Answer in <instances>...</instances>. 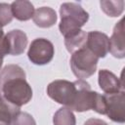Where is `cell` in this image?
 Listing matches in <instances>:
<instances>
[{"instance_id":"5bb4252c","label":"cell","mask_w":125,"mask_h":125,"mask_svg":"<svg viewBox=\"0 0 125 125\" xmlns=\"http://www.w3.org/2000/svg\"><path fill=\"white\" fill-rule=\"evenodd\" d=\"M20 111V107L9 103L2 95L0 90V121L11 125L13 117Z\"/></svg>"},{"instance_id":"2e32d148","label":"cell","mask_w":125,"mask_h":125,"mask_svg":"<svg viewBox=\"0 0 125 125\" xmlns=\"http://www.w3.org/2000/svg\"><path fill=\"white\" fill-rule=\"evenodd\" d=\"M100 5H101V9L103 10V12L108 17H118L124 11L123 0H118V1L103 0L100 2Z\"/></svg>"},{"instance_id":"7402d4cb","label":"cell","mask_w":125,"mask_h":125,"mask_svg":"<svg viewBox=\"0 0 125 125\" xmlns=\"http://www.w3.org/2000/svg\"><path fill=\"white\" fill-rule=\"evenodd\" d=\"M0 125H9V124H7V123H5V122H1V121H0Z\"/></svg>"},{"instance_id":"3957f363","label":"cell","mask_w":125,"mask_h":125,"mask_svg":"<svg viewBox=\"0 0 125 125\" xmlns=\"http://www.w3.org/2000/svg\"><path fill=\"white\" fill-rule=\"evenodd\" d=\"M98 62L99 58L84 47L71 55L70 67L78 79H84L92 76L96 72Z\"/></svg>"},{"instance_id":"d6986e66","label":"cell","mask_w":125,"mask_h":125,"mask_svg":"<svg viewBox=\"0 0 125 125\" xmlns=\"http://www.w3.org/2000/svg\"><path fill=\"white\" fill-rule=\"evenodd\" d=\"M7 55V49L5 44V34L2 29V26L0 25V57H3Z\"/></svg>"},{"instance_id":"8fae6325","label":"cell","mask_w":125,"mask_h":125,"mask_svg":"<svg viewBox=\"0 0 125 125\" xmlns=\"http://www.w3.org/2000/svg\"><path fill=\"white\" fill-rule=\"evenodd\" d=\"M32 20L37 26L41 28H49L57 22L58 17L54 9L50 7H40L34 11Z\"/></svg>"},{"instance_id":"6da1fadb","label":"cell","mask_w":125,"mask_h":125,"mask_svg":"<svg viewBox=\"0 0 125 125\" xmlns=\"http://www.w3.org/2000/svg\"><path fill=\"white\" fill-rule=\"evenodd\" d=\"M22 67L8 64L0 71V90L3 97L12 104L21 107L30 102L32 89L26 81Z\"/></svg>"},{"instance_id":"277c9868","label":"cell","mask_w":125,"mask_h":125,"mask_svg":"<svg viewBox=\"0 0 125 125\" xmlns=\"http://www.w3.org/2000/svg\"><path fill=\"white\" fill-rule=\"evenodd\" d=\"M76 94L75 82H70L64 79L54 80L47 86V95L58 104L69 107Z\"/></svg>"},{"instance_id":"30bf717a","label":"cell","mask_w":125,"mask_h":125,"mask_svg":"<svg viewBox=\"0 0 125 125\" xmlns=\"http://www.w3.org/2000/svg\"><path fill=\"white\" fill-rule=\"evenodd\" d=\"M98 82L100 88L105 94H114L124 91L122 79H119L113 72L107 69L99 70Z\"/></svg>"},{"instance_id":"7a4b0ae2","label":"cell","mask_w":125,"mask_h":125,"mask_svg":"<svg viewBox=\"0 0 125 125\" xmlns=\"http://www.w3.org/2000/svg\"><path fill=\"white\" fill-rule=\"evenodd\" d=\"M60 16L59 29L63 36L80 30L89 20V14L82 6L73 2L62 3L60 7Z\"/></svg>"},{"instance_id":"9a60e30c","label":"cell","mask_w":125,"mask_h":125,"mask_svg":"<svg viewBox=\"0 0 125 125\" xmlns=\"http://www.w3.org/2000/svg\"><path fill=\"white\" fill-rule=\"evenodd\" d=\"M54 125H76V118L73 112L65 106L59 108L53 116Z\"/></svg>"},{"instance_id":"4fadbf2b","label":"cell","mask_w":125,"mask_h":125,"mask_svg":"<svg viewBox=\"0 0 125 125\" xmlns=\"http://www.w3.org/2000/svg\"><path fill=\"white\" fill-rule=\"evenodd\" d=\"M86 40H87V33L80 29L73 33H70L64 36V45L66 50L73 54L74 52L86 47Z\"/></svg>"},{"instance_id":"8992f818","label":"cell","mask_w":125,"mask_h":125,"mask_svg":"<svg viewBox=\"0 0 125 125\" xmlns=\"http://www.w3.org/2000/svg\"><path fill=\"white\" fill-rule=\"evenodd\" d=\"M104 115H106L110 120L118 123L125 122L124 113V101L125 94L124 91L114 93V94H104Z\"/></svg>"},{"instance_id":"44dd1931","label":"cell","mask_w":125,"mask_h":125,"mask_svg":"<svg viewBox=\"0 0 125 125\" xmlns=\"http://www.w3.org/2000/svg\"><path fill=\"white\" fill-rule=\"evenodd\" d=\"M2 64H3V57H0V70H1Z\"/></svg>"},{"instance_id":"ffe728a7","label":"cell","mask_w":125,"mask_h":125,"mask_svg":"<svg viewBox=\"0 0 125 125\" xmlns=\"http://www.w3.org/2000/svg\"><path fill=\"white\" fill-rule=\"evenodd\" d=\"M84 125H107V123L99 118H90L84 123Z\"/></svg>"},{"instance_id":"9c48e42d","label":"cell","mask_w":125,"mask_h":125,"mask_svg":"<svg viewBox=\"0 0 125 125\" xmlns=\"http://www.w3.org/2000/svg\"><path fill=\"white\" fill-rule=\"evenodd\" d=\"M124 19H121L113 27L112 35L109 38V52L117 59L125 57V44H124Z\"/></svg>"},{"instance_id":"7c38bea8","label":"cell","mask_w":125,"mask_h":125,"mask_svg":"<svg viewBox=\"0 0 125 125\" xmlns=\"http://www.w3.org/2000/svg\"><path fill=\"white\" fill-rule=\"evenodd\" d=\"M11 10L13 17L21 21L30 20L34 14V7L32 3L26 0L14 1L11 4Z\"/></svg>"},{"instance_id":"52a82bcc","label":"cell","mask_w":125,"mask_h":125,"mask_svg":"<svg viewBox=\"0 0 125 125\" xmlns=\"http://www.w3.org/2000/svg\"><path fill=\"white\" fill-rule=\"evenodd\" d=\"M86 48L99 59L104 58L109 52V38L101 31H90L87 33Z\"/></svg>"},{"instance_id":"5b68a950","label":"cell","mask_w":125,"mask_h":125,"mask_svg":"<svg viewBox=\"0 0 125 125\" xmlns=\"http://www.w3.org/2000/svg\"><path fill=\"white\" fill-rule=\"evenodd\" d=\"M55 55V48L51 41L46 38L34 39L28 48V60L36 65H44L49 63Z\"/></svg>"},{"instance_id":"e0dca14e","label":"cell","mask_w":125,"mask_h":125,"mask_svg":"<svg viewBox=\"0 0 125 125\" xmlns=\"http://www.w3.org/2000/svg\"><path fill=\"white\" fill-rule=\"evenodd\" d=\"M11 125H36V121L31 114L20 110L13 117Z\"/></svg>"},{"instance_id":"ac0fdd59","label":"cell","mask_w":125,"mask_h":125,"mask_svg":"<svg viewBox=\"0 0 125 125\" xmlns=\"http://www.w3.org/2000/svg\"><path fill=\"white\" fill-rule=\"evenodd\" d=\"M13 14L11 5L7 3H0V25L3 27L13 21Z\"/></svg>"},{"instance_id":"ba28073f","label":"cell","mask_w":125,"mask_h":125,"mask_svg":"<svg viewBox=\"0 0 125 125\" xmlns=\"http://www.w3.org/2000/svg\"><path fill=\"white\" fill-rule=\"evenodd\" d=\"M28 43L26 34L21 29H13L5 35V44L7 55L20 56L21 55Z\"/></svg>"}]
</instances>
